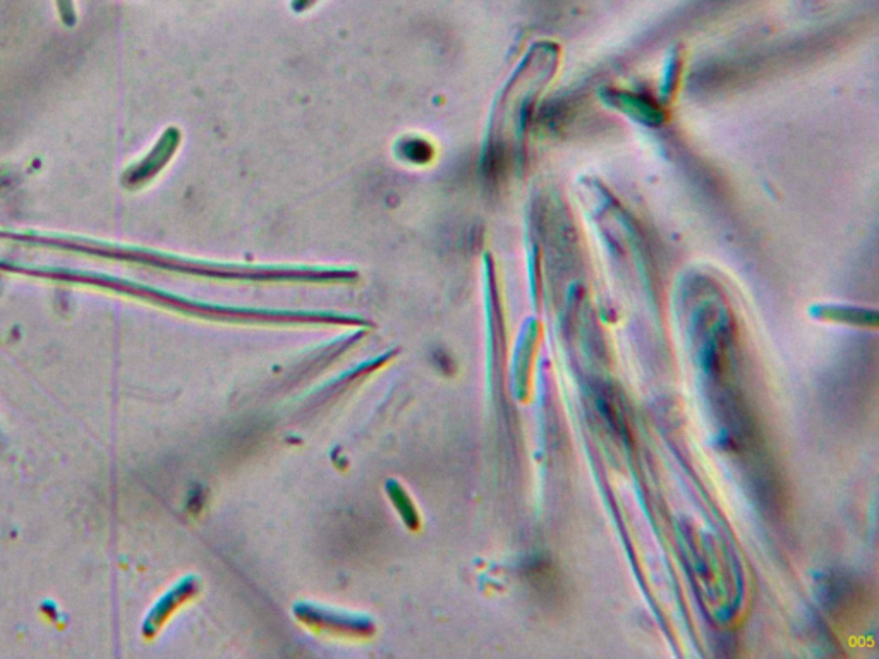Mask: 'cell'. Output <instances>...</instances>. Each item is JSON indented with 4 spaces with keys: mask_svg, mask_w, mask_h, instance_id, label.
Masks as SVG:
<instances>
[{
    "mask_svg": "<svg viewBox=\"0 0 879 659\" xmlns=\"http://www.w3.org/2000/svg\"><path fill=\"white\" fill-rule=\"evenodd\" d=\"M313 2H317V0H294V8L302 11V9L310 8Z\"/></svg>",
    "mask_w": 879,
    "mask_h": 659,
    "instance_id": "cell-2",
    "label": "cell"
},
{
    "mask_svg": "<svg viewBox=\"0 0 879 659\" xmlns=\"http://www.w3.org/2000/svg\"><path fill=\"white\" fill-rule=\"evenodd\" d=\"M58 2L59 16L65 26L73 28L76 25V9H74V0H55Z\"/></svg>",
    "mask_w": 879,
    "mask_h": 659,
    "instance_id": "cell-1",
    "label": "cell"
}]
</instances>
